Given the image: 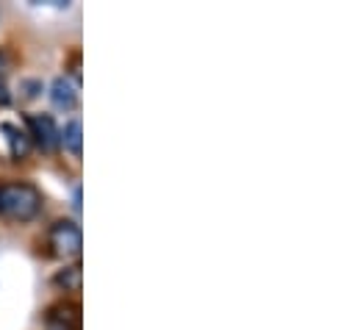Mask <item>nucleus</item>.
<instances>
[{
  "label": "nucleus",
  "mask_w": 358,
  "mask_h": 330,
  "mask_svg": "<svg viewBox=\"0 0 358 330\" xmlns=\"http://www.w3.org/2000/svg\"><path fill=\"white\" fill-rule=\"evenodd\" d=\"M42 211V192L34 183H0V214L14 222H31Z\"/></svg>",
  "instance_id": "1"
},
{
  "label": "nucleus",
  "mask_w": 358,
  "mask_h": 330,
  "mask_svg": "<svg viewBox=\"0 0 358 330\" xmlns=\"http://www.w3.org/2000/svg\"><path fill=\"white\" fill-rule=\"evenodd\" d=\"M25 125H28L25 134L31 136V142L36 148H42L45 153H53V150L62 148V131H59V125L53 122L50 114H28Z\"/></svg>",
  "instance_id": "2"
},
{
  "label": "nucleus",
  "mask_w": 358,
  "mask_h": 330,
  "mask_svg": "<svg viewBox=\"0 0 358 330\" xmlns=\"http://www.w3.org/2000/svg\"><path fill=\"white\" fill-rule=\"evenodd\" d=\"M50 248L59 258H78L81 255V248H84V236H81V228L76 222H56L50 228V236H48Z\"/></svg>",
  "instance_id": "3"
},
{
  "label": "nucleus",
  "mask_w": 358,
  "mask_h": 330,
  "mask_svg": "<svg viewBox=\"0 0 358 330\" xmlns=\"http://www.w3.org/2000/svg\"><path fill=\"white\" fill-rule=\"evenodd\" d=\"M81 306L73 300H59L45 311V330H81Z\"/></svg>",
  "instance_id": "4"
},
{
  "label": "nucleus",
  "mask_w": 358,
  "mask_h": 330,
  "mask_svg": "<svg viewBox=\"0 0 358 330\" xmlns=\"http://www.w3.org/2000/svg\"><path fill=\"white\" fill-rule=\"evenodd\" d=\"M50 100H53L56 108L70 111V108L78 106V86L70 81L67 76H59L56 81L50 83Z\"/></svg>",
  "instance_id": "5"
},
{
  "label": "nucleus",
  "mask_w": 358,
  "mask_h": 330,
  "mask_svg": "<svg viewBox=\"0 0 358 330\" xmlns=\"http://www.w3.org/2000/svg\"><path fill=\"white\" fill-rule=\"evenodd\" d=\"M3 134H6V139H8L11 159L22 162V159H28V156H31L34 142H31V136H28L22 128H17V125H11V122H3Z\"/></svg>",
  "instance_id": "6"
},
{
  "label": "nucleus",
  "mask_w": 358,
  "mask_h": 330,
  "mask_svg": "<svg viewBox=\"0 0 358 330\" xmlns=\"http://www.w3.org/2000/svg\"><path fill=\"white\" fill-rule=\"evenodd\" d=\"M53 283H56L59 289L70 292V294H78V292H81V286H84V272H81V264H73V266L62 269V272L53 278Z\"/></svg>",
  "instance_id": "7"
},
{
  "label": "nucleus",
  "mask_w": 358,
  "mask_h": 330,
  "mask_svg": "<svg viewBox=\"0 0 358 330\" xmlns=\"http://www.w3.org/2000/svg\"><path fill=\"white\" fill-rule=\"evenodd\" d=\"M62 145L64 150H70L76 159L81 156V145H84V136H81V120H70L62 131Z\"/></svg>",
  "instance_id": "8"
},
{
  "label": "nucleus",
  "mask_w": 358,
  "mask_h": 330,
  "mask_svg": "<svg viewBox=\"0 0 358 330\" xmlns=\"http://www.w3.org/2000/svg\"><path fill=\"white\" fill-rule=\"evenodd\" d=\"M8 70H11V56L6 50H0V81L8 76Z\"/></svg>",
  "instance_id": "9"
},
{
  "label": "nucleus",
  "mask_w": 358,
  "mask_h": 330,
  "mask_svg": "<svg viewBox=\"0 0 358 330\" xmlns=\"http://www.w3.org/2000/svg\"><path fill=\"white\" fill-rule=\"evenodd\" d=\"M11 103V94H8V89H6V83L0 81V106H8Z\"/></svg>",
  "instance_id": "10"
}]
</instances>
